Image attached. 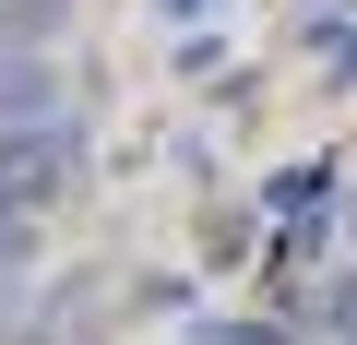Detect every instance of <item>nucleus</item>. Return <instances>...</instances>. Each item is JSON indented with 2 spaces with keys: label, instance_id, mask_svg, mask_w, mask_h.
Wrapping results in <instances>:
<instances>
[{
  "label": "nucleus",
  "instance_id": "obj_2",
  "mask_svg": "<svg viewBox=\"0 0 357 345\" xmlns=\"http://www.w3.org/2000/svg\"><path fill=\"white\" fill-rule=\"evenodd\" d=\"M60 24H72V0H0V60H36Z\"/></svg>",
  "mask_w": 357,
  "mask_h": 345
},
{
  "label": "nucleus",
  "instance_id": "obj_1",
  "mask_svg": "<svg viewBox=\"0 0 357 345\" xmlns=\"http://www.w3.org/2000/svg\"><path fill=\"white\" fill-rule=\"evenodd\" d=\"M72 167H84V131H72V119H48V131H0V203L36 215Z\"/></svg>",
  "mask_w": 357,
  "mask_h": 345
},
{
  "label": "nucleus",
  "instance_id": "obj_3",
  "mask_svg": "<svg viewBox=\"0 0 357 345\" xmlns=\"http://www.w3.org/2000/svg\"><path fill=\"white\" fill-rule=\"evenodd\" d=\"M24 250H36V215H0V286L24 274Z\"/></svg>",
  "mask_w": 357,
  "mask_h": 345
},
{
  "label": "nucleus",
  "instance_id": "obj_4",
  "mask_svg": "<svg viewBox=\"0 0 357 345\" xmlns=\"http://www.w3.org/2000/svg\"><path fill=\"white\" fill-rule=\"evenodd\" d=\"M333 333H345V345H357V274H345V286H333Z\"/></svg>",
  "mask_w": 357,
  "mask_h": 345
},
{
  "label": "nucleus",
  "instance_id": "obj_6",
  "mask_svg": "<svg viewBox=\"0 0 357 345\" xmlns=\"http://www.w3.org/2000/svg\"><path fill=\"white\" fill-rule=\"evenodd\" d=\"M155 13H167V24H178V13H203V0H155Z\"/></svg>",
  "mask_w": 357,
  "mask_h": 345
},
{
  "label": "nucleus",
  "instance_id": "obj_5",
  "mask_svg": "<svg viewBox=\"0 0 357 345\" xmlns=\"http://www.w3.org/2000/svg\"><path fill=\"white\" fill-rule=\"evenodd\" d=\"M333 84H357V36H345V48H333Z\"/></svg>",
  "mask_w": 357,
  "mask_h": 345
}]
</instances>
